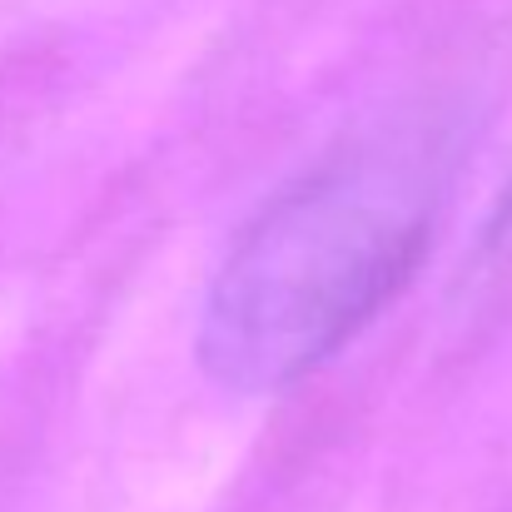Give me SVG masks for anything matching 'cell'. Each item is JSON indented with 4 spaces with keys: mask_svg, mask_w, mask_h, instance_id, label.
Wrapping results in <instances>:
<instances>
[{
    "mask_svg": "<svg viewBox=\"0 0 512 512\" xmlns=\"http://www.w3.org/2000/svg\"><path fill=\"white\" fill-rule=\"evenodd\" d=\"M443 189L438 135L378 130L294 179L234 239L199 314V368L279 393L324 368L428 254Z\"/></svg>",
    "mask_w": 512,
    "mask_h": 512,
    "instance_id": "1",
    "label": "cell"
},
{
    "mask_svg": "<svg viewBox=\"0 0 512 512\" xmlns=\"http://www.w3.org/2000/svg\"><path fill=\"white\" fill-rule=\"evenodd\" d=\"M493 254H512V189L503 194V204H498V214H493Z\"/></svg>",
    "mask_w": 512,
    "mask_h": 512,
    "instance_id": "2",
    "label": "cell"
}]
</instances>
